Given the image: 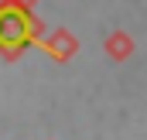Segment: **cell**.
<instances>
[{"label":"cell","mask_w":147,"mask_h":140,"mask_svg":"<svg viewBox=\"0 0 147 140\" xmlns=\"http://www.w3.org/2000/svg\"><path fill=\"white\" fill-rule=\"evenodd\" d=\"M45 34V24L31 14L21 0H0V55L7 62L21 58L38 38Z\"/></svg>","instance_id":"cell-1"},{"label":"cell","mask_w":147,"mask_h":140,"mask_svg":"<svg viewBox=\"0 0 147 140\" xmlns=\"http://www.w3.org/2000/svg\"><path fill=\"white\" fill-rule=\"evenodd\" d=\"M34 44L41 48V51H48L55 62H69L75 51H79V41H75V34H69V31H51L48 38L41 34Z\"/></svg>","instance_id":"cell-2"},{"label":"cell","mask_w":147,"mask_h":140,"mask_svg":"<svg viewBox=\"0 0 147 140\" xmlns=\"http://www.w3.org/2000/svg\"><path fill=\"white\" fill-rule=\"evenodd\" d=\"M106 51H110L113 62H123V58H130L134 55V41H130V34H123V31H113L110 41H106Z\"/></svg>","instance_id":"cell-3"},{"label":"cell","mask_w":147,"mask_h":140,"mask_svg":"<svg viewBox=\"0 0 147 140\" xmlns=\"http://www.w3.org/2000/svg\"><path fill=\"white\" fill-rule=\"evenodd\" d=\"M21 3H28V7H34V3H38V0H21Z\"/></svg>","instance_id":"cell-4"}]
</instances>
